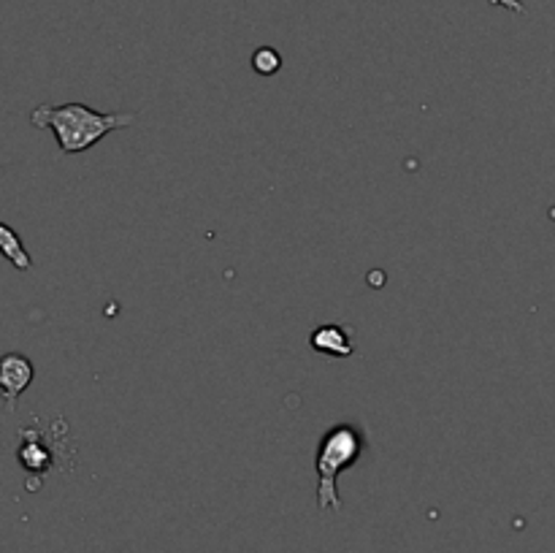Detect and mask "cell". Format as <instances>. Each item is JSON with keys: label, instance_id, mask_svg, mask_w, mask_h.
<instances>
[{"label": "cell", "instance_id": "3957f363", "mask_svg": "<svg viewBox=\"0 0 555 553\" xmlns=\"http://www.w3.org/2000/svg\"><path fill=\"white\" fill-rule=\"evenodd\" d=\"M33 377H36V369L33 361L22 352H5L0 358V394H3L5 410H14L16 399L30 388Z\"/></svg>", "mask_w": 555, "mask_h": 553}, {"label": "cell", "instance_id": "7a4b0ae2", "mask_svg": "<svg viewBox=\"0 0 555 553\" xmlns=\"http://www.w3.org/2000/svg\"><path fill=\"white\" fill-rule=\"evenodd\" d=\"M366 450V434L356 423H336L323 434L318 445V507L323 510H341L339 497V475L356 466Z\"/></svg>", "mask_w": 555, "mask_h": 553}, {"label": "cell", "instance_id": "8992f818", "mask_svg": "<svg viewBox=\"0 0 555 553\" xmlns=\"http://www.w3.org/2000/svg\"><path fill=\"white\" fill-rule=\"evenodd\" d=\"M0 253H3V258L9 260L14 269L30 271V266H33L30 253H27V247L22 244L20 233H16L11 226H5V222L0 226Z\"/></svg>", "mask_w": 555, "mask_h": 553}, {"label": "cell", "instance_id": "ba28073f", "mask_svg": "<svg viewBox=\"0 0 555 553\" xmlns=\"http://www.w3.org/2000/svg\"><path fill=\"white\" fill-rule=\"evenodd\" d=\"M493 5H502V9L513 11V14H526V5L524 0H491Z\"/></svg>", "mask_w": 555, "mask_h": 553}, {"label": "cell", "instance_id": "9c48e42d", "mask_svg": "<svg viewBox=\"0 0 555 553\" xmlns=\"http://www.w3.org/2000/svg\"><path fill=\"white\" fill-rule=\"evenodd\" d=\"M551 220H553V222H555V204H553V206H551Z\"/></svg>", "mask_w": 555, "mask_h": 553}, {"label": "cell", "instance_id": "6da1fadb", "mask_svg": "<svg viewBox=\"0 0 555 553\" xmlns=\"http://www.w3.org/2000/svg\"><path fill=\"white\" fill-rule=\"evenodd\" d=\"M135 119L133 112L101 114L85 103H63V106H36L30 112V123L36 128H49L57 139V146L65 155L87 152L103 136L114 130L130 128Z\"/></svg>", "mask_w": 555, "mask_h": 553}, {"label": "cell", "instance_id": "277c9868", "mask_svg": "<svg viewBox=\"0 0 555 553\" xmlns=\"http://www.w3.org/2000/svg\"><path fill=\"white\" fill-rule=\"evenodd\" d=\"M309 345H312L314 352L320 356H331V358H350L356 352L350 339V331L341 329V325L328 323V325H320V329L312 331L309 336Z\"/></svg>", "mask_w": 555, "mask_h": 553}, {"label": "cell", "instance_id": "5b68a950", "mask_svg": "<svg viewBox=\"0 0 555 553\" xmlns=\"http://www.w3.org/2000/svg\"><path fill=\"white\" fill-rule=\"evenodd\" d=\"M16 459H20V464L25 466L27 472H33V475H47L49 466H52V450H49V445L43 442L41 432L27 428V432L22 434Z\"/></svg>", "mask_w": 555, "mask_h": 553}, {"label": "cell", "instance_id": "52a82bcc", "mask_svg": "<svg viewBox=\"0 0 555 553\" xmlns=\"http://www.w3.org/2000/svg\"><path fill=\"white\" fill-rule=\"evenodd\" d=\"M282 68V54L274 47H260L253 54V70L260 76H274Z\"/></svg>", "mask_w": 555, "mask_h": 553}]
</instances>
